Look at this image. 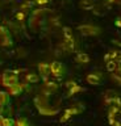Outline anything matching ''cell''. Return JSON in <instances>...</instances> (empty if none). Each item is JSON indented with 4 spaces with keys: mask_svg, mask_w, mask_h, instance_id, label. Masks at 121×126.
<instances>
[{
    "mask_svg": "<svg viewBox=\"0 0 121 126\" xmlns=\"http://www.w3.org/2000/svg\"><path fill=\"white\" fill-rule=\"evenodd\" d=\"M83 109H84V106H80V108H78V104H76V105H72L71 108H69V109H66V110H65L63 116L61 117V122L69 121L72 116H76V114H79Z\"/></svg>",
    "mask_w": 121,
    "mask_h": 126,
    "instance_id": "cell-1",
    "label": "cell"
},
{
    "mask_svg": "<svg viewBox=\"0 0 121 126\" xmlns=\"http://www.w3.org/2000/svg\"><path fill=\"white\" fill-rule=\"evenodd\" d=\"M86 80L88 81V84H92V85H100L104 80V75L96 71V72H92V74H88Z\"/></svg>",
    "mask_w": 121,
    "mask_h": 126,
    "instance_id": "cell-2",
    "label": "cell"
},
{
    "mask_svg": "<svg viewBox=\"0 0 121 126\" xmlns=\"http://www.w3.org/2000/svg\"><path fill=\"white\" fill-rule=\"evenodd\" d=\"M50 72L55 78H62L65 75V66L59 62H53L50 64Z\"/></svg>",
    "mask_w": 121,
    "mask_h": 126,
    "instance_id": "cell-3",
    "label": "cell"
},
{
    "mask_svg": "<svg viewBox=\"0 0 121 126\" xmlns=\"http://www.w3.org/2000/svg\"><path fill=\"white\" fill-rule=\"evenodd\" d=\"M78 29H79L84 35H95V34H99V29L95 28V26H92V25H80Z\"/></svg>",
    "mask_w": 121,
    "mask_h": 126,
    "instance_id": "cell-4",
    "label": "cell"
},
{
    "mask_svg": "<svg viewBox=\"0 0 121 126\" xmlns=\"http://www.w3.org/2000/svg\"><path fill=\"white\" fill-rule=\"evenodd\" d=\"M69 96H71V94H75L78 92H82V91H84L82 87H79L76 84V83H74V81H70L69 83Z\"/></svg>",
    "mask_w": 121,
    "mask_h": 126,
    "instance_id": "cell-5",
    "label": "cell"
},
{
    "mask_svg": "<svg viewBox=\"0 0 121 126\" xmlns=\"http://www.w3.org/2000/svg\"><path fill=\"white\" fill-rule=\"evenodd\" d=\"M75 59H76L78 63H83V64L89 62V57H88V54H86V53H78Z\"/></svg>",
    "mask_w": 121,
    "mask_h": 126,
    "instance_id": "cell-6",
    "label": "cell"
},
{
    "mask_svg": "<svg viewBox=\"0 0 121 126\" xmlns=\"http://www.w3.org/2000/svg\"><path fill=\"white\" fill-rule=\"evenodd\" d=\"M111 79H112V81H115L117 85L121 87V74H120V72L113 71V72L111 74Z\"/></svg>",
    "mask_w": 121,
    "mask_h": 126,
    "instance_id": "cell-7",
    "label": "cell"
},
{
    "mask_svg": "<svg viewBox=\"0 0 121 126\" xmlns=\"http://www.w3.org/2000/svg\"><path fill=\"white\" fill-rule=\"evenodd\" d=\"M40 71L44 76H48L50 74V64H46V63H41L40 64Z\"/></svg>",
    "mask_w": 121,
    "mask_h": 126,
    "instance_id": "cell-8",
    "label": "cell"
},
{
    "mask_svg": "<svg viewBox=\"0 0 121 126\" xmlns=\"http://www.w3.org/2000/svg\"><path fill=\"white\" fill-rule=\"evenodd\" d=\"M116 67H117L116 61H108V62H107V70L109 71V72H113V71H116Z\"/></svg>",
    "mask_w": 121,
    "mask_h": 126,
    "instance_id": "cell-9",
    "label": "cell"
},
{
    "mask_svg": "<svg viewBox=\"0 0 121 126\" xmlns=\"http://www.w3.org/2000/svg\"><path fill=\"white\" fill-rule=\"evenodd\" d=\"M46 88H48L50 92H54V91L58 89V85H57L55 81H48L46 83Z\"/></svg>",
    "mask_w": 121,
    "mask_h": 126,
    "instance_id": "cell-10",
    "label": "cell"
},
{
    "mask_svg": "<svg viewBox=\"0 0 121 126\" xmlns=\"http://www.w3.org/2000/svg\"><path fill=\"white\" fill-rule=\"evenodd\" d=\"M63 30H65V32H63V34H65V39L72 38V33H71V32H70V29H69V28H65Z\"/></svg>",
    "mask_w": 121,
    "mask_h": 126,
    "instance_id": "cell-11",
    "label": "cell"
},
{
    "mask_svg": "<svg viewBox=\"0 0 121 126\" xmlns=\"http://www.w3.org/2000/svg\"><path fill=\"white\" fill-rule=\"evenodd\" d=\"M26 79H28L29 81H33V83L38 80V78L36 76V75H33V74H30V75H28V76H26Z\"/></svg>",
    "mask_w": 121,
    "mask_h": 126,
    "instance_id": "cell-12",
    "label": "cell"
},
{
    "mask_svg": "<svg viewBox=\"0 0 121 126\" xmlns=\"http://www.w3.org/2000/svg\"><path fill=\"white\" fill-rule=\"evenodd\" d=\"M1 126H12V122L9 120H3L1 121Z\"/></svg>",
    "mask_w": 121,
    "mask_h": 126,
    "instance_id": "cell-13",
    "label": "cell"
},
{
    "mask_svg": "<svg viewBox=\"0 0 121 126\" xmlns=\"http://www.w3.org/2000/svg\"><path fill=\"white\" fill-rule=\"evenodd\" d=\"M17 126H29V125L26 124V122H25L24 120H20V121L17 122Z\"/></svg>",
    "mask_w": 121,
    "mask_h": 126,
    "instance_id": "cell-14",
    "label": "cell"
},
{
    "mask_svg": "<svg viewBox=\"0 0 121 126\" xmlns=\"http://www.w3.org/2000/svg\"><path fill=\"white\" fill-rule=\"evenodd\" d=\"M37 3L38 4H45V3H48V0H37Z\"/></svg>",
    "mask_w": 121,
    "mask_h": 126,
    "instance_id": "cell-15",
    "label": "cell"
},
{
    "mask_svg": "<svg viewBox=\"0 0 121 126\" xmlns=\"http://www.w3.org/2000/svg\"><path fill=\"white\" fill-rule=\"evenodd\" d=\"M109 1H111V3H115V1H116V0H109Z\"/></svg>",
    "mask_w": 121,
    "mask_h": 126,
    "instance_id": "cell-16",
    "label": "cell"
},
{
    "mask_svg": "<svg viewBox=\"0 0 121 126\" xmlns=\"http://www.w3.org/2000/svg\"><path fill=\"white\" fill-rule=\"evenodd\" d=\"M117 45H120V46H121V42H117Z\"/></svg>",
    "mask_w": 121,
    "mask_h": 126,
    "instance_id": "cell-17",
    "label": "cell"
}]
</instances>
